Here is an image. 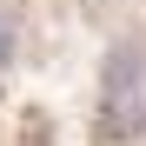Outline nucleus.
I'll use <instances>...</instances> for the list:
<instances>
[{"instance_id": "2", "label": "nucleus", "mask_w": 146, "mask_h": 146, "mask_svg": "<svg viewBox=\"0 0 146 146\" xmlns=\"http://www.w3.org/2000/svg\"><path fill=\"white\" fill-rule=\"evenodd\" d=\"M7 60H13V20L0 13V66H7Z\"/></svg>"}, {"instance_id": "1", "label": "nucleus", "mask_w": 146, "mask_h": 146, "mask_svg": "<svg viewBox=\"0 0 146 146\" xmlns=\"http://www.w3.org/2000/svg\"><path fill=\"white\" fill-rule=\"evenodd\" d=\"M146 133V53L133 40H119L100 66V139L126 146Z\"/></svg>"}]
</instances>
